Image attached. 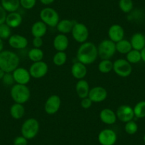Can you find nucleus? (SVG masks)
<instances>
[{
  "mask_svg": "<svg viewBox=\"0 0 145 145\" xmlns=\"http://www.w3.org/2000/svg\"><path fill=\"white\" fill-rule=\"evenodd\" d=\"M67 61V55L65 51H57L53 57V63L57 66L64 65Z\"/></svg>",
  "mask_w": 145,
  "mask_h": 145,
  "instance_id": "2f4dec72",
  "label": "nucleus"
},
{
  "mask_svg": "<svg viewBox=\"0 0 145 145\" xmlns=\"http://www.w3.org/2000/svg\"><path fill=\"white\" fill-rule=\"evenodd\" d=\"M141 52V57H142V60L145 63V47L140 51Z\"/></svg>",
  "mask_w": 145,
  "mask_h": 145,
  "instance_id": "37998d69",
  "label": "nucleus"
},
{
  "mask_svg": "<svg viewBox=\"0 0 145 145\" xmlns=\"http://www.w3.org/2000/svg\"><path fill=\"white\" fill-rule=\"evenodd\" d=\"M126 55V60L131 64L138 63L142 60L141 52L139 51H137V50L132 49Z\"/></svg>",
  "mask_w": 145,
  "mask_h": 145,
  "instance_id": "c85d7f7f",
  "label": "nucleus"
},
{
  "mask_svg": "<svg viewBox=\"0 0 145 145\" xmlns=\"http://www.w3.org/2000/svg\"><path fill=\"white\" fill-rule=\"evenodd\" d=\"M22 21H23L22 16L19 12H11L7 14L5 24H7L11 29H15L19 27L22 24Z\"/></svg>",
  "mask_w": 145,
  "mask_h": 145,
  "instance_id": "aec40b11",
  "label": "nucleus"
},
{
  "mask_svg": "<svg viewBox=\"0 0 145 145\" xmlns=\"http://www.w3.org/2000/svg\"><path fill=\"white\" fill-rule=\"evenodd\" d=\"M20 58L16 53L9 50L0 52V68L5 72H12L19 67Z\"/></svg>",
  "mask_w": 145,
  "mask_h": 145,
  "instance_id": "f03ea898",
  "label": "nucleus"
},
{
  "mask_svg": "<svg viewBox=\"0 0 145 145\" xmlns=\"http://www.w3.org/2000/svg\"><path fill=\"white\" fill-rule=\"evenodd\" d=\"M7 16V12L5 10L2 5H0V25L5 23Z\"/></svg>",
  "mask_w": 145,
  "mask_h": 145,
  "instance_id": "a19ab883",
  "label": "nucleus"
},
{
  "mask_svg": "<svg viewBox=\"0 0 145 145\" xmlns=\"http://www.w3.org/2000/svg\"><path fill=\"white\" fill-rule=\"evenodd\" d=\"M97 139L101 145H114L118 139V135L112 129H104L98 134Z\"/></svg>",
  "mask_w": 145,
  "mask_h": 145,
  "instance_id": "9d476101",
  "label": "nucleus"
},
{
  "mask_svg": "<svg viewBox=\"0 0 145 145\" xmlns=\"http://www.w3.org/2000/svg\"><path fill=\"white\" fill-rule=\"evenodd\" d=\"M117 118L119 120L122 122H127L129 121L133 120L135 118L133 108L129 105H123L120 106L116 112Z\"/></svg>",
  "mask_w": 145,
  "mask_h": 145,
  "instance_id": "f8f14e48",
  "label": "nucleus"
},
{
  "mask_svg": "<svg viewBox=\"0 0 145 145\" xmlns=\"http://www.w3.org/2000/svg\"><path fill=\"white\" fill-rule=\"evenodd\" d=\"M98 70L102 73H109L113 70V63L110 60H102L98 64Z\"/></svg>",
  "mask_w": 145,
  "mask_h": 145,
  "instance_id": "c756f323",
  "label": "nucleus"
},
{
  "mask_svg": "<svg viewBox=\"0 0 145 145\" xmlns=\"http://www.w3.org/2000/svg\"><path fill=\"white\" fill-rule=\"evenodd\" d=\"M40 18L41 22L51 27H56L60 21L58 13L51 7L44 8L40 12Z\"/></svg>",
  "mask_w": 145,
  "mask_h": 145,
  "instance_id": "423d86ee",
  "label": "nucleus"
},
{
  "mask_svg": "<svg viewBox=\"0 0 145 145\" xmlns=\"http://www.w3.org/2000/svg\"><path fill=\"white\" fill-rule=\"evenodd\" d=\"M5 74V72L4 71H2L1 68H0V80H2V78H3Z\"/></svg>",
  "mask_w": 145,
  "mask_h": 145,
  "instance_id": "a18cd8bd",
  "label": "nucleus"
},
{
  "mask_svg": "<svg viewBox=\"0 0 145 145\" xmlns=\"http://www.w3.org/2000/svg\"><path fill=\"white\" fill-rule=\"evenodd\" d=\"M75 23L76 22L69 19H63L59 21L56 26V29L58 31L62 34H67L68 33H71Z\"/></svg>",
  "mask_w": 145,
  "mask_h": 145,
  "instance_id": "b1692460",
  "label": "nucleus"
},
{
  "mask_svg": "<svg viewBox=\"0 0 145 145\" xmlns=\"http://www.w3.org/2000/svg\"><path fill=\"white\" fill-rule=\"evenodd\" d=\"M36 0H20V6L25 9H31L35 7Z\"/></svg>",
  "mask_w": 145,
  "mask_h": 145,
  "instance_id": "e433bc0d",
  "label": "nucleus"
},
{
  "mask_svg": "<svg viewBox=\"0 0 145 145\" xmlns=\"http://www.w3.org/2000/svg\"><path fill=\"white\" fill-rule=\"evenodd\" d=\"M12 75H13L14 79L16 84H28L31 78L29 71L22 67H18L12 72Z\"/></svg>",
  "mask_w": 145,
  "mask_h": 145,
  "instance_id": "ddd939ff",
  "label": "nucleus"
},
{
  "mask_svg": "<svg viewBox=\"0 0 145 145\" xmlns=\"http://www.w3.org/2000/svg\"><path fill=\"white\" fill-rule=\"evenodd\" d=\"M49 145H51V144H49Z\"/></svg>",
  "mask_w": 145,
  "mask_h": 145,
  "instance_id": "de8ad7c7",
  "label": "nucleus"
},
{
  "mask_svg": "<svg viewBox=\"0 0 145 145\" xmlns=\"http://www.w3.org/2000/svg\"><path fill=\"white\" fill-rule=\"evenodd\" d=\"M143 140H144V144H145V134H144V137H143Z\"/></svg>",
  "mask_w": 145,
  "mask_h": 145,
  "instance_id": "49530a36",
  "label": "nucleus"
},
{
  "mask_svg": "<svg viewBox=\"0 0 145 145\" xmlns=\"http://www.w3.org/2000/svg\"><path fill=\"white\" fill-rule=\"evenodd\" d=\"M92 104H93V102L88 97L81 99L80 105L83 109H89L92 106Z\"/></svg>",
  "mask_w": 145,
  "mask_h": 145,
  "instance_id": "58836bf2",
  "label": "nucleus"
},
{
  "mask_svg": "<svg viewBox=\"0 0 145 145\" xmlns=\"http://www.w3.org/2000/svg\"><path fill=\"white\" fill-rule=\"evenodd\" d=\"M87 72L88 70L86 65L79 61L74 63L71 67V73L72 76L77 80L84 78L87 75Z\"/></svg>",
  "mask_w": 145,
  "mask_h": 145,
  "instance_id": "f3484780",
  "label": "nucleus"
},
{
  "mask_svg": "<svg viewBox=\"0 0 145 145\" xmlns=\"http://www.w3.org/2000/svg\"><path fill=\"white\" fill-rule=\"evenodd\" d=\"M72 38L77 42L83 44L89 37V30L87 26L82 23L76 22L71 31Z\"/></svg>",
  "mask_w": 145,
  "mask_h": 145,
  "instance_id": "0eeeda50",
  "label": "nucleus"
},
{
  "mask_svg": "<svg viewBox=\"0 0 145 145\" xmlns=\"http://www.w3.org/2000/svg\"><path fill=\"white\" fill-rule=\"evenodd\" d=\"M125 131L129 135H135L138 131V125L135 121L131 120L126 122L125 125Z\"/></svg>",
  "mask_w": 145,
  "mask_h": 145,
  "instance_id": "f704fd0d",
  "label": "nucleus"
},
{
  "mask_svg": "<svg viewBox=\"0 0 145 145\" xmlns=\"http://www.w3.org/2000/svg\"><path fill=\"white\" fill-rule=\"evenodd\" d=\"M116 51L121 54H127L132 49L130 41L126 39H122L115 43Z\"/></svg>",
  "mask_w": 145,
  "mask_h": 145,
  "instance_id": "bb28decb",
  "label": "nucleus"
},
{
  "mask_svg": "<svg viewBox=\"0 0 145 145\" xmlns=\"http://www.w3.org/2000/svg\"><path fill=\"white\" fill-rule=\"evenodd\" d=\"M107 97V92L105 88L101 86H96L90 90L88 97L93 103H101Z\"/></svg>",
  "mask_w": 145,
  "mask_h": 145,
  "instance_id": "4468645a",
  "label": "nucleus"
},
{
  "mask_svg": "<svg viewBox=\"0 0 145 145\" xmlns=\"http://www.w3.org/2000/svg\"><path fill=\"white\" fill-rule=\"evenodd\" d=\"M1 5L7 12H14L20 7V0H1Z\"/></svg>",
  "mask_w": 145,
  "mask_h": 145,
  "instance_id": "a878e982",
  "label": "nucleus"
},
{
  "mask_svg": "<svg viewBox=\"0 0 145 145\" xmlns=\"http://www.w3.org/2000/svg\"><path fill=\"white\" fill-rule=\"evenodd\" d=\"M4 50V41L2 39H0V52Z\"/></svg>",
  "mask_w": 145,
  "mask_h": 145,
  "instance_id": "c03bdc74",
  "label": "nucleus"
},
{
  "mask_svg": "<svg viewBox=\"0 0 145 145\" xmlns=\"http://www.w3.org/2000/svg\"><path fill=\"white\" fill-rule=\"evenodd\" d=\"M28 57L33 63L42 61L44 57V54L41 48H33L28 52Z\"/></svg>",
  "mask_w": 145,
  "mask_h": 145,
  "instance_id": "cd10ccee",
  "label": "nucleus"
},
{
  "mask_svg": "<svg viewBox=\"0 0 145 145\" xmlns=\"http://www.w3.org/2000/svg\"><path fill=\"white\" fill-rule=\"evenodd\" d=\"M41 4H43L44 5H50L52 3H54L55 0H39Z\"/></svg>",
  "mask_w": 145,
  "mask_h": 145,
  "instance_id": "79ce46f5",
  "label": "nucleus"
},
{
  "mask_svg": "<svg viewBox=\"0 0 145 145\" xmlns=\"http://www.w3.org/2000/svg\"><path fill=\"white\" fill-rule=\"evenodd\" d=\"M134 113H135V117L137 118H145V101H139V103L135 105V107L133 108Z\"/></svg>",
  "mask_w": 145,
  "mask_h": 145,
  "instance_id": "7c9ffc66",
  "label": "nucleus"
},
{
  "mask_svg": "<svg viewBox=\"0 0 145 145\" xmlns=\"http://www.w3.org/2000/svg\"><path fill=\"white\" fill-rule=\"evenodd\" d=\"M12 36V29L7 24H2L0 25V39L2 40L9 39Z\"/></svg>",
  "mask_w": 145,
  "mask_h": 145,
  "instance_id": "72a5a7b5",
  "label": "nucleus"
},
{
  "mask_svg": "<svg viewBox=\"0 0 145 145\" xmlns=\"http://www.w3.org/2000/svg\"><path fill=\"white\" fill-rule=\"evenodd\" d=\"M9 46L14 49H24L28 46V40L25 36L14 34L8 39Z\"/></svg>",
  "mask_w": 145,
  "mask_h": 145,
  "instance_id": "2eb2a0df",
  "label": "nucleus"
},
{
  "mask_svg": "<svg viewBox=\"0 0 145 145\" xmlns=\"http://www.w3.org/2000/svg\"><path fill=\"white\" fill-rule=\"evenodd\" d=\"M144 36H145V35H144Z\"/></svg>",
  "mask_w": 145,
  "mask_h": 145,
  "instance_id": "09e8293b",
  "label": "nucleus"
},
{
  "mask_svg": "<svg viewBox=\"0 0 145 145\" xmlns=\"http://www.w3.org/2000/svg\"><path fill=\"white\" fill-rule=\"evenodd\" d=\"M32 44L34 48H40L44 44V40L41 37H33V39L32 41Z\"/></svg>",
  "mask_w": 145,
  "mask_h": 145,
  "instance_id": "ea45409f",
  "label": "nucleus"
},
{
  "mask_svg": "<svg viewBox=\"0 0 145 145\" xmlns=\"http://www.w3.org/2000/svg\"><path fill=\"white\" fill-rule=\"evenodd\" d=\"M113 71L120 77H128L132 73V67L126 59L120 58L113 63Z\"/></svg>",
  "mask_w": 145,
  "mask_h": 145,
  "instance_id": "6e6552de",
  "label": "nucleus"
},
{
  "mask_svg": "<svg viewBox=\"0 0 145 145\" xmlns=\"http://www.w3.org/2000/svg\"><path fill=\"white\" fill-rule=\"evenodd\" d=\"M78 61L90 65L93 63L98 56L97 47L93 42H85L80 46L77 51Z\"/></svg>",
  "mask_w": 145,
  "mask_h": 145,
  "instance_id": "f257e3e1",
  "label": "nucleus"
},
{
  "mask_svg": "<svg viewBox=\"0 0 145 145\" xmlns=\"http://www.w3.org/2000/svg\"><path fill=\"white\" fill-rule=\"evenodd\" d=\"M132 49L141 51L145 47V36L142 33H136L132 35L130 39Z\"/></svg>",
  "mask_w": 145,
  "mask_h": 145,
  "instance_id": "4be33fe9",
  "label": "nucleus"
},
{
  "mask_svg": "<svg viewBox=\"0 0 145 145\" xmlns=\"http://www.w3.org/2000/svg\"><path fill=\"white\" fill-rule=\"evenodd\" d=\"M116 51L115 43L110 39L103 40L97 46L98 56L102 60H110Z\"/></svg>",
  "mask_w": 145,
  "mask_h": 145,
  "instance_id": "39448f33",
  "label": "nucleus"
},
{
  "mask_svg": "<svg viewBox=\"0 0 145 145\" xmlns=\"http://www.w3.org/2000/svg\"><path fill=\"white\" fill-rule=\"evenodd\" d=\"M10 95L14 103L24 104L29 101L31 97V92L26 85L14 84L11 88Z\"/></svg>",
  "mask_w": 145,
  "mask_h": 145,
  "instance_id": "7ed1b4c3",
  "label": "nucleus"
},
{
  "mask_svg": "<svg viewBox=\"0 0 145 145\" xmlns=\"http://www.w3.org/2000/svg\"><path fill=\"white\" fill-rule=\"evenodd\" d=\"M100 119L106 125H113L116 122L118 118L116 113L113 110L111 109L105 108L100 112Z\"/></svg>",
  "mask_w": 145,
  "mask_h": 145,
  "instance_id": "6ab92c4d",
  "label": "nucleus"
},
{
  "mask_svg": "<svg viewBox=\"0 0 145 145\" xmlns=\"http://www.w3.org/2000/svg\"><path fill=\"white\" fill-rule=\"evenodd\" d=\"M10 115L14 120H20L24 117L25 114V108L23 104L16 103L12 105L10 107Z\"/></svg>",
  "mask_w": 145,
  "mask_h": 145,
  "instance_id": "393cba45",
  "label": "nucleus"
},
{
  "mask_svg": "<svg viewBox=\"0 0 145 145\" xmlns=\"http://www.w3.org/2000/svg\"><path fill=\"white\" fill-rule=\"evenodd\" d=\"M108 36L110 40L117 43L124 39L125 31L122 26L119 24H114L110 27L108 30Z\"/></svg>",
  "mask_w": 145,
  "mask_h": 145,
  "instance_id": "dca6fc26",
  "label": "nucleus"
},
{
  "mask_svg": "<svg viewBox=\"0 0 145 145\" xmlns=\"http://www.w3.org/2000/svg\"><path fill=\"white\" fill-rule=\"evenodd\" d=\"M119 7L124 13H129L133 9L132 0H120Z\"/></svg>",
  "mask_w": 145,
  "mask_h": 145,
  "instance_id": "473e14b6",
  "label": "nucleus"
},
{
  "mask_svg": "<svg viewBox=\"0 0 145 145\" xmlns=\"http://www.w3.org/2000/svg\"><path fill=\"white\" fill-rule=\"evenodd\" d=\"M31 32L33 37H41L45 36L47 32V26L41 21L36 22L32 25Z\"/></svg>",
  "mask_w": 145,
  "mask_h": 145,
  "instance_id": "5701e85b",
  "label": "nucleus"
},
{
  "mask_svg": "<svg viewBox=\"0 0 145 145\" xmlns=\"http://www.w3.org/2000/svg\"><path fill=\"white\" fill-rule=\"evenodd\" d=\"M69 45V41L65 34L59 33L54 38L53 46L57 51H65Z\"/></svg>",
  "mask_w": 145,
  "mask_h": 145,
  "instance_id": "a211bd4d",
  "label": "nucleus"
},
{
  "mask_svg": "<svg viewBox=\"0 0 145 145\" xmlns=\"http://www.w3.org/2000/svg\"><path fill=\"white\" fill-rule=\"evenodd\" d=\"M29 71L31 76L33 78H41L47 74L48 71V66L46 63L43 61L34 62L31 64Z\"/></svg>",
  "mask_w": 145,
  "mask_h": 145,
  "instance_id": "1a4fd4ad",
  "label": "nucleus"
},
{
  "mask_svg": "<svg viewBox=\"0 0 145 145\" xmlns=\"http://www.w3.org/2000/svg\"><path fill=\"white\" fill-rule=\"evenodd\" d=\"M61 105V97L56 95H52L46 101L44 105V110L48 115H52L59 110Z\"/></svg>",
  "mask_w": 145,
  "mask_h": 145,
  "instance_id": "9b49d317",
  "label": "nucleus"
},
{
  "mask_svg": "<svg viewBox=\"0 0 145 145\" xmlns=\"http://www.w3.org/2000/svg\"><path fill=\"white\" fill-rule=\"evenodd\" d=\"M90 86L87 80L84 79L78 80L76 85V91L78 96L80 98L83 99L88 97L89 92H90Z\"/></svg>",
  "mask_w": 145,
  "mask_h": 145,
  "instance_id": "412c9836",
  "label": "nucleus"
},
{
  "mask_svg": "<svg viewBox=\"0 0 145 145\" xmlns=\"http://www.w3.org/2000/svg\"><path fill=\"white\" fill-rule=\"evenodd\" d=\"M2 80L4 84L7 86H14L13 84L15 83L12 72H5V76H4Z\"/></svg>",
  "mask_w": 145,
  "mask_h": 145,
  "instance_id": "c9c22d12",
  "label": "nucleus"
},
{
  "mask_svg": "<svg viewBox=\"0 0 145 145\" xmlns=\"http://www.w3.org/2000/svg\"><path fill=\"white\" fill-rule=\"evenodd\" d=\"M40 125L35 118H29L24 122L21 127L22 135L26 139H32L37 136L39 132Z\"/></svg>",
  "mask_w": 145,
  "mask_h": 145,
  "instance_id": "20e7f679",
  "label": "nucleus"
},
{
  "mask_svg": "<svg viewBox=\"0 0 145 145\" xmlns=\"http://www.w3.org/2000/svg\"><path fill=\"white\" fill-rule=\"evenodd\" d=\"M14 145H27L28 144V139H26L22 135L18 136L14 139L13 142Z\"/></svg>",
  "mask_w": 145,
  "mask_h": 145,
  "instance_id": "4c0bfd02",
  "label": "nucleus"
}]
</instances>
